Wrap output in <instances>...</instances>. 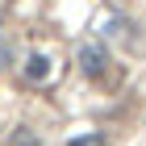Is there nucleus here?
Here are the masks:
<instances>
[{"label":"nucleus","instance_id":"2","mask_svg":"<svg viewBox=\"0 0 146 146\" xmlns=\"http://www.w3.org/2000/svg\"><path fill=\"white\" fill-rule=\"evenodd\" d=\"M25 75H29V79H46V75H50V58H46V54H34L29 63H25Z\"/></svg>","mask_w":146,"mask_h":146},{"label":"nucleus","instance_id":"1","mask_svg":"<svg viewBox=\"0 0 146 146\" xmlns=\"http://www.w3.org/2000/svg\"><path fill=\"white\" fill-rule=\"evenodd\" d=\"M79 67L88 71V75H104V67H109V54H104V46H100V42L79 46Z\"/></svg>","mask_w":146,"mask_h":146},{"label":"nucleus","instance_id":"3","mask_svg":"<svg viewBox=\"0 0 146 146\" xmlns=\"http://www.w3.org/2000/svg\"><path fill=\"white\" fill-rule=\"evenodd\" d=\"M67 146H104V138H96V134H84V138H71Z\"/></svg>","mask_w":146,"mask_h":146}]
</instances>
